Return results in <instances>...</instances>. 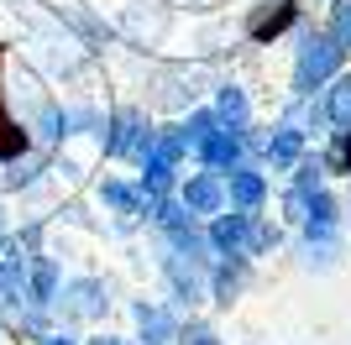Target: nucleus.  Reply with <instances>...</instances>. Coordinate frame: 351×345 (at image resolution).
Here are the masks:
<instances>
[{"mask_svg":"<svg viewBox=\"0 0 351 345\" xmlns=\"http://www.w3.org/2000/svg\"><path fill=\"white\" fill-rule=\"evenodd\" d=\"M231 199L252 209V204L263 199V178H257V172H231Z\"/></svg>","mask_w":351,"mask_h":345,"instance_id":"39448f33","label":"nucleus"},{"mask_svg":"<svg viewBox=\"0 0 351 345\" xmlns=\"http://www.w3.org/2000/svg\"><path fill=\"white\" fill-rule=\"evenodd\" d=\"M220 120H231V126L247 120V94L241 89H220Z\"/></svg>","mask_w":351,"mask_h":345,"instance_id":"6e6552de","label":"nucleus"},{"mask_svg":"<svg viewBox=\"0 0 351 345\" xmlns=\"http://www.w3.org/2000/svg\"><path fill=\"white\" fill-rule=\"evenodd\" d=\"M341 47H351V0H336V31H330Z\"/></svg>","mask_w":351,"mask_h":345,"instance_id":"9d476101","label":"nucleus"},{"mask_svg":"<svg viewBox=\"0 0 351 345\" xmlns=\"http://www.w3.org/2000/svg\"><path fill=\"white\" fill-rule=\"evenodd\" d=\"M184 345H215V335H210V330H189V335H184Z\"/></svg>","mask_w":351,"mask_h":345,"instance_id":"f8f14e48","label":"nucleus"},{"mask_svg":"<svg viewBox=\"0 0 351 345\" xmlns=\"http://www.w3.org/2000/svg\"><path fill=\"white\" fill-rule=\"evenodd\" d=\"M199 152H205V162H215V168H231V162L241 157V136H236V131H210L205 142H199Z\"/></svg>","mask_w":351,"mask_h":345,"instance_id":"7ed1b4c3","label":"nucleus"},{"mask_svg":"<svg viewBox=\"0 0 351 345\" xmlns=\"http://www.w3.org/2000/svg\"><path fill=\"white\" fill-rule=\"evenodd\" d=\"M53 345H69V340H53Z\"/></svg>","mask_w":351,"mask_h":345,"instance_id":"ddd939ff","label":"nucleus"},{"mask_svg":"<svg viewBox=\"0 0 351 345\" xmlns=\"http://www.w3.org/2000/svg\"><path fill=\"white\" fill-rule=\"evenodd\" d=\"M184 204H189L194 215H215L220 204H226V188H220L215 178H189V183H184Z\"/></svg>","mask_w":351,"mask_h":345,"instance_id":"f03ea898","label":"nucleus"},{"mask_svg":"<svg viewBox=\"0 0 351 345\" xmlns=\"http://www.w3.org/2000/svg\"><path fill=\"white\" fill-rule=\"evenodd\" d=\"M330 120H336L341 131H351V79H341V84L330 89Z\"/></svg>","mask_w":351,"mask_h":345,"instance_id":"423d86ee","label":"nucleus"},{"mask_svg":"<svg viewBox=\"0 0 351 345\" xmlns=\"http://www.w3.org/2000/svg\"><path fill=\"white\" fill-rule=\"evenodd\" d=\"M289 21H293V5H278V11H273V16H263V21H257L252 31H257V37H273V31H283Z\"/></svg>","mask_w":351,"mask_h":345,"instance_id":"1a4fd4ad","label":"nucleus"},{"mask_svg":"<svg viewBox=\"0 0 351 345\" xmlns=\"http://www.w3.org/2000/svg\"><path fill=\"white\" fill-rule=\"evenodd\" d=\"M105 199L121 204V209H136V194H132V188H121V183H105Z\"/></svg>","mask_w":351,"mask_h":345,"instance_id":"9b49d317","label":"nucleus"},{"mask_svg":"<svg viewBox=\"0 0 351 345\" xmlns=\"http://www.w3.org/2000/svg\"><path fill=\"white\" fill-rule=\"evenodd\" d=\"M100 345H116V340H100Z\"/></svg>","mask_w":351,"mask_h":345,"instance_id":"4468645a","label":"nucleus"},{"mask_svg":"<svg viewBox=\"0 0 351 345\" xmlns=\"http://www.w3.org/2000/svg\"><path fill=\"white\" fill-rule=\"evenodd\" d=\"M341 63V42L336 37H304V47H299V68H293V84L299 89H315L320 79H330Z\"/></svg>","mask_w":351,"mask_h":345,"instance_id":"f257e3e1","label":"nucleus"},{"mask_svg":"<svg viewBox=\"0 0 351 345\" xmlns=\"http://www.w3.org/2000/svg\"><path fill=\"white\" fill-rule=\"evenodd\" d=\"M210 235H215V246H220V251H231V257H236V251L247 246V215H220Z\"/></svg>","mask_w":351,"mask_h":345,"instance_id":"20e7f679","label":"nucleus"},{"mask_svg":"<svg viewBox=\"0 0 351 345\" xmlns=\"http://www.w3.org/2000/svg\"><path fill=\"white\" fill-rule=\"evenodd\" d=\"M267 157H273V162H293V157H299V131H293V126H283L278 136L267 142Z\"/></svg>","mask_w":351,"mask_h":345,"instance_id":"0eeeda50","label":"nucleus"}]
</instances>
